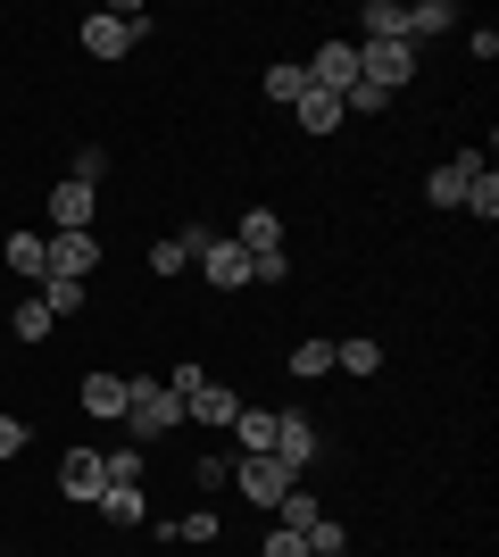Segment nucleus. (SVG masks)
<instances>
[{
    "mask_svg": "<svg viewBox=\"0 0 499 557\" xmlns=\"http://www.w3.org/2000/svg\"><path fill=\"white\" fill-rule=\"evenodd\" d=\"M125 433H134V442H159V433H175V424H184V399L166 392V383H150V374H125Z\"/></svg>",
    "mask_w": 499,
    "mask_h": 557,
    "instance_id": "f257e3e1",
    "label": "nucleus"
},
{
    "mask_svg": "<svg viewBox=\"0 0 499 557\" xmlns=\"http://www.w3.org/2000/svg\"><path fill=\"white\" fill-rule=\"evenodd\" d=\"M142 34H150L142 9H92V17H84V59H125Z\"/></svg>",
    "mask_w": 499,
    "mask_h": 557,
    "instance_id": "f03ea898",
    "label": "nucleus"
},
{
    "mask_svg": "<svg viewBox=\"0 0 499 557\" xmlns=\"http://www.w3.org/2000/svg\"><path fill=\"white\" fill-rule=\"evenodd\" d=\"M408 75H416V42H358V84L400 92Z\"/></svg>",
    "mask_w": 499,
    "mask_h": 557,
    "instance_id": "7ed1b4c3",
    "label": "nucleus"
},
{
    "mask_svg": "<svg viewBox=\"0 0 499 557\" xmlns=\"http://www.w3.org/2000/svg\"><path fill=\"white\" fill-rule=\"evenodd\" d=\"M59 491H67L75 508H100V491H109V458H100L92 442H75L67 458H59Z\"/></svg>",
    "mask_w": 499,
    "mask_h": 557,
    "instance_id": "20e7f679",
    "label": "nucleus"
},
{
    "mask_svg": "<svg viewBox=\"0 0 499 557\" xmlns=\"http://www.w3.org/2000/svg\"><path fill=\"white\" fill-rule=\"evenodd\" d=\"M300 67H309V84H316V92H333V100H341V92L358 84V42H350V34H333V42L316 50V59H300Z\"/></svg>",
    "mask_w": 499,
    "mask_h": 557,
    "instance_id": "39448f33",
    "label": "nucleus"
},
{
    "mask_svg": "<svg viewBox=\"0 0 499 557\" xmlns=\"http://www.w3.org/2000/svg\"><path fill=\"white\" fill-rule=\"evenodd\" d=\"M200 267H209V292H241V283H250V250H241L234 233H209V242H200Z\"/></svg>",
    "mask_w": 499,
    "mask_h": 557,
    "instance_id": "423d86ee",
    "label": "nucleus"
},
{
    "mask_svg": "<svg viewBox=\"0 0 499 557\" xmlns=\"http://www.w3.org/2000/svg\"><path fill=\"white\" fill-rule=\"evenodd\" d=\"M92 267H100V242H92V233H50V275H59V283H92Z\"/></svg>",
    "mask_w": 499,
    "mask_h": 557,
    "instance_id": "0eeeda50",
    "label": "nucleus"
},
{
    "mask_svg": "<svg viewBox=\"0 0 499 557\" xmlns=\"http://www.w3.org/2000/svg\"><path fill=\"white\" fill-rule=\"evenodd\" d=\"M475 175H483V150H458V159H441V166L425 175V200H433V209H458Z\"/></svg>",
    "mask_w": 499,
    "mask_h": 557,
    "instance_id": "6e6552de",
    "label": "nucleus"
},
{
    "mask_svg": "<svg viewBox=\"0 0 499 557\" xmlns=\"http://www.w3.org/2000/svg\"><path fill=\"white\" fill-rule=\"evenodd\" d=\"M234 483H241V499H250V508H275L300 474H284L275 458H234Z\"/></svg>",
    "mask_w": 499,
    "mask_h": 557,
    "instance_id": "1a4fd4ad",
    "label": "nucleus"
},
{
    "mask_svg": "<svg viewBox=\"0 0 499 557\" xmlns=\"http://www.w3.org/2000/svg\"><path fill=\"white\" fill-rule=\"evenodd\" d=\"M92 209H100V191H84V184H50V200H42L50 233H92Z\"/></svg>",
    "mask_w": 499,
    "mask_h": 557,
    "instance_id": "9d476101",
    "label": "nucleus"
},
{
    "mask_svg": "<svg viewBox=\"0 0 499 557\" xmlns=\"http://www.w3.org/2000/svg\"><path fill=\"white\" fill-rule=\"evenodd\" d=\"M266 458L284 466V474H309L316 466V424L309 417H275V449H266Z\"/></svg>",
    "mask_w": 499,
    "mask_h": 557,
    "instance_id": "9b49d317",
    "label": "nucleus"
},
{
    "mask_svg": "<svg viewBox=\"0 0 499 557\" xmlns=\"http://www.w3.org/2000/svg\"><path fill=\"white\" fill-rule=\"evenodd\" d=\"M0 258H9V275H17V283H34V292H42V275H50V233H9V242H0Z\"/></svg>",
    "mask_w": 499,
    "mask_h": 557,
    "instance_id": "f8f14e48",
    "label": "nucleus"
},
{
    "mask_svg": "<svg viewBox=\"0 0 499 557\" xmlns=\"http://www.w3.org/2000/svg\"><path fill=\"white\" fill-rule=\"evenodd\" d=\"M234 242H241L250 258H275V250H284V216H275V209H241Z\"/></svg>",
    "mask_w": 499,
    "mask_h": 557,
    "instance_id": "ddd939ff",
    "label": "nucleus"
},
{
    "mask_svg": "<svg viewBox=\"0 0 499 557\" xmlns=\"http://www.w3.org/2000/svg\"><path fill=\"white\" fill-rule=\"evenodd\" d=\"M358 42H408V9L400 0H366L358 9Z\"/></svg>",
    "mask_w": 499,
    "mask_h": 557,
    "instance_id": "4468645a",
    "label": "nucleus"
},
{
    "mask_svg": "<svg viewBox=\"0 0 499 557\" xmlns=\"http://www.w3.org/2000/svg\"><path fill=\"white\" fill-rule=\"evenodd\" d=\"M200 242H209V225H184V233H166L159 250H150V275H184L191 258H200Z\"/></svg>",
    "mask_w": 499,
    "mask_h": 557,
    "instance_id": "2eb2a0df",
    "label": "nucleus"
},
{
    "mask_svg": "<svg viewBox=\"0 0 499 557\" xmlns=\"http://www.w3.org/2000/svg\"><path fill=\"white\" fill-rule=\"evenodd\" d=\"M100 516H109L117 533H134V524H150V499H142V483H109V491H100Z\"/></svg>",
    "mask_w": 499,
    "mask_h": 557,
    "instance_id": "dca6fc26",
    "label": "nucleus"
},
{
    "mask_svg": "<svg viewBox=\"0 0 499 557\" xmlns=\"http://www.w3.org/2000/svg\"><path fill=\"white\" fill-rule=\"evenodd\" d=\"M84 417H100V424L125 417V374H84Z\"/></svg>",
    "mask_w": 499,
    "mask_h": 557,
    "instance_id": "f3484780",
    "label": "nucleus"
},
{
    "mask_svg": "<svg viewBox=\"0 0 499 557\" xmlns=\"http://www.w3.org/2000/svg\"><path fill=\"white\" fill-rule=\"evenodd\" d=\"M309 92H316V84H309V67H300V59H275V67H266V100H284V109H300Z\"/></svg>",
    "mask_w": 499,
    "mask_h": 557,
    "instance_id": "a211bd4d",
    "label": "nucleus"
},
{
    "mask_svg": "<svg viewBox=\"0 0 499 557\" xmlns=\"http://www.w3.org/2000/svg\"><path fill=\"white\" fill-rule=\"evenodd\" d=\"M234 458H266V449H275V417H266V408H241L234 417Z\"/></svg>",
    "mask_w": 499,
    "mask_h": 557,
    "instance_id": "6ab92c4d",
    "label": "nucleus"
},
{
    "mask_svg": "<svg viewBox=\"0 0 499 557\" xmlns=\"http://www.w3.org/2000/svg\"><path fill=\"white\" fill-rule=\"evenodd\" d=\"M450 25H458L450 0H416V9H408V42H425V34H450Z\"/></svg>",
    "mask_w": 499,
    "mask_h": 557,
    "instance_id": "aec40b11",
    "label": "nucleus"
},
{
    "mask_svg": "<svg viewBox=\"0 0 499 557\" xmlns=\"http://www.w3.org/2000/svg\"><path fill=\"white\" fill-rule=\"evenodd\" d=\"M333 367H350V374H375V367H383V342L350 333V342H333Z\"/></svg>",
    "mask_w": 499,
    "mask_h": 557,
    "instance_id": "412c9836",
    "label": "nucleus"
},
{
    "mask_svg": "<svg viewBox=\"0 0 499 557\" xmlns=\"http://www.w3.org/2000/svg\"><path fill=\"white\" fill-rule=\"evenodd\" d=\"M291 116H300V134H333V125H341V100H333V92H309Z\"/></svg>",
    "mask_w": 499,
    "mask_h": 557,
    "instance_id": "4be33fe9",
    "label": "nucleus"
},
{
    "mask_svg": "<svg viewBox=\"0 0 499 557\" xmlns=\"http://www.w3.org/2000/svg\"><path fill=\"white\" fill-rule=\"evenodd\" d=\"M458 209L475 216V225H491V216H499V175H491V166H483L475 184H466V200H458Z\"/></svg>",
    "mask_w": 499,
    "mask_h": 557,
    "instance_id": "5701e85b",
    "label": "nucleus"
},
{
    "mask_svg": "<svg viewBox=\"0 0 499 557\" xmlns=\"http://www.w3.org/2000/svg\"><path fill=\"white\" fill-rule=\"evenodd\" d=\"M9 325H17V342H42V333L59 325V317H50V308L34 300V292H17V317H9Z\"/></svg>",
    "mask_w": 499,
    "mask_h": 557,
    "instance_id": "b1692460",
    "label": "nucleus"
},
{
    "mask_svg": "<svg viewBox=\"0 0 499 557\" xmlns=\"http://www.w3.org/2000/svg\"><path fill=\"white\" fill-rule=\"evenodd\" d=\"M284 367L300 374V383H316V374H333V342H300V349L284 358Z\"/></svg>",
    "mask_w": 499,
    "mask_h": 557,
    "instance_id": "393cba45",
    "label": "nucleus"
},
{
    "mask_svg": "<svg viewBox=\"0 0 499 557\" xmlns=\"http://www.w3.org/2000/svg\"><path fill=\"white\" fill-rule=\"evenodd\" d=\"M159 533H166V541H216L225 524H216L209 508H191V516H175V524H159Z\"/></svg>",
    "mask_w": 499,
    "mask_h": 557,
    "instance_id": "a878e982",
    "label": "nucleus"
},
{
    "mask_svg": "<svg viewBox=\"0 0 499 557\" xmlns=\"http://www.w3.org/2000/svg\"><path fill=\"white\" fill-rule=\"evenodd\" d=\"M191 483H200V491H225V483H234V449H209V458L191 466Z\"/></svg>",
    "mask_w": 499,
    "mask_h": 557,
    "instance_id": "bb28decb",
    "label": "nucleus"
},
{
    "mask_svg": "<svg viewBox=\"0 0 499 557\" xmlns=\"http://www.w3.org/2000/svg\"><path fill=\"white\" fill-rule=\"evenodd\" d=\"M34 300H42L50 317H75V308H84V283H59V275H50L42 292H34Z\"/></svg>",
    "mask_w": 499,
    "mask_h": 557,
    "instance_id": "cd10ccee",
    "label": "nucleus"
},
{
    "mask_svg": "<svg viewBox=\"0 0 499 557\" xmlns=\"http://www.w3.org/2000/svg\"><path fill=\"white\" fill-rule=\"evenodd\" d=\"M275 516H284L291 533H309V524H316V499H309V491H300V483H291L284 499H275Z\"/></svg>",
    "mask_w": 499,
    "mask_h": 557,
    "instance_id": "c85d7f7f",
    "label": "nucleus"
},
{
    "mask_svg": "<svg viewBox=\"0 0 499 557\" xmlns=\"http://www.w3.org/2000/svg\"><path fill=\"white\" fill-rule=\"evenodd\" d=\"M100 175H109V150H75V166H67V184L100 191Z\"/></svg>",
    "mask_w": 499,
    "mask_h": 557,
    "instance_id": "c756f323",
    "label": "nucleus"
},
{
    "mask_svg": "<svg viewBox=\"0 0 499 557\" xmlns=\"http://www.w3.org/2000/svg\"><path fill=\"white\" fill-rule=\"evenodd\" d=\"M259 557H309V541L291 533V524H275V533H266V549Z\"/></svg>",
    "mask_w": 499,
    "mask_h": 557,
    "instance_id": "7c9ffc66",
    "label": "nucleus"
},
{
    "mask_svg": "<svg viewBox=\"0 0 499 557\" xmlns=\"http://www.w3.org/2000/svg\"><path fill=\"white\" fill-rule=\"evenodd\" d=\"M100 458H109V483H142V458H134V449H100Z\"/></svg>",
    "mask_w": 499,
    "mask_h": 557,
    "instance_id": "2f4dec72",
    "label": "nucleus"
},
{
    "mask_svg": "<svg viewBox=\"0 0 499 557\" xmlns=\"http://www.w3.org/2000/svg\"><path fill=\"white\" fill-rule=\"evenodd\" d=\"M17 449H25V424H17V417H0V458H17Z\"/></svg>",
    "mask_w": 499,
    "mask_h": 557,
    "instance_id": "473e14b6",
    "label": "nucleus"
},
{
    "mask_svg": "<svg viewBox=\"0 0 499 557\" xmlns=\"http://www.w3.org/2000/svg\"><path fill=\"white\" fill-rule=\"evenodd\" d=\"M341 557H350V549H341Z\"/></svg>",
    "mask_w": 499,
    "mask_h": 557,
    "instance_id": "72a5a7b5",
    "label": "nucleus"
}]
</instances>
